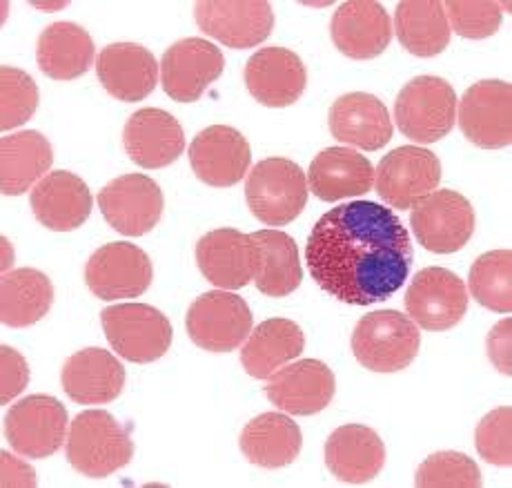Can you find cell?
Wrapping results in <instances>:
<instances>
[{
  "label": "cell",
  "instance_id": "43",
  "mask_svg": "<svg viewBox=\"0 0 512 488\" xmlns=\"http://www.w3.org/2000/svg\"><path fill=\"white\" fill-rule=\"evenodd\" d=\"M0 460H3V486H36V473L32 466H27L25 462L16 460L14 455L9 453H0Z\"/></svg>",
  "mask_w": 512,
  "mask_h": 488
},
{
  "label": "cell",
  "instance_id": "5",
  "mask_svg": "<svg viewBox=\"0 0 512 488\" xmlns=\"http://www.w3.org/2000/svg\"><path fill=\"white\" fill-rule=\"evenodd\" d=\"M457 94L439 76H417L395 101V121L410 141L430 145L452 132L457 123Z\"/></svg>",
  "mask_w": 512,
  "mask_h": 488
},
{
  "label": "cell",
  "instance_id": "27",
  "mask_svg": "<svg viewBox=\"0 0 512 488\" xmlns=\"http://www.w3.org/2000/svg\"><path fill=\"white\" fill-rule=\"evenodd\" d=\"M326 464L337 480L366 484L386 464V446L377 431L363 424H346L328 437Z\"/></svg>",
  "mask_w": 512,
  "mask_h": 488
},
{
  "label": "cell",
  "instance_id": "34",
  "mask_svg": "<svg viewBox=\"0 0 512 488\" xmlns=\"http://www.w3.org/2000/svg\"><path fill=\"white\" fill-rule=\"evenodd\" d=\"M395 27L399 43L410 54L432 58L450 43V25L446 9L439 0H406L397 5Z\"/></svg>",
  "mask_w": 512,
  "mask_h": 488
},
{
  "label": "cell",
  "instance_id": "20",
  "mask_svg": "<svg viewBox=\"0 0 512 488\" xmlns=\"http://www.w3.org/2000/svg\"><path fill=\"white\" fill-rule=\"evenodd\" d=\"M330 34L341 54L354 61H368L388 50L392 21L383 5L374 0H350L334 12Z\"/></svg>",
  "mask_w": 512,
  "mask_h": 488
},
{
  "label": "cell",
  "instance_id": "11",
  "mask_svg": "<svg viewBox=\"0 0 512 488\" xmlns=\"http://www.w3.org/2000/svg\"><path fill=\"white\" fill-rule=\"evenodd\" d=\"M410 319L430 333L455 328L468 310V288L448 268H423L406 292Z\"/></svg>",
  "mask_w": 512,
  "mask_h": 488
},
{
  "label": "cell",
  "instance_id": "3",
  "mask_svg": "<svg viewBox=\"0 0 512 488\" xmlns=\"http://www.w3.org/2000/svg\"><path fill=\"white\" fill-rule=\"evenodd\" d=\"M421 335L415 321L399 310L363 317L352 333V353L372 373H399L419 355Z\"/></svg>",
  "mask_w": 512,
  "mask_h": 488
},
{
  "label": "cell",
  "instance_id": "10",
  "mask_svg": "<svg viewBox=\"0 0 512 488\" xmlns=\"http://www.w3.org/2000/svg\"><path fill=\"white\" fill-rule=\"evenodd\" d=\"M377 194L395 210H410L441 183V161L426 148L403 145L392 150L374 172Z\"/></svg>",
  "mask_w": 512,
  "mask_h": 488
},
{
  "label": "cell",
  "instance_id": "32",
  "mask_svg": "<svg viewBox=\"0 0 512 488\" xmlns=\"http://www.w3.org/2000/svg\"><path fill=\"white\" fill-rule=\"evenodd\" d=\"M0 190L5 197L25 194L36 181L45 179L43 174L52 168V145L41 132L25 130L5 136L0 145Z\"/></svg>",
  "mask_w": 512,
  "mask_h": 488
},
{
  "label": "cell",
  "instance_id": "42",
  "mask_svg": "<svg viewBox=\"0 0 512 488\" xmlns=\"http://www.w3.org/2000/svg\"><path fill=\"white\" fill-rule=\"evenodd\" d=\"M510 328H512L510 319L499 321V324L492 328V333L488 337V355L492 359V364H495L499 373L506 377L512 375V370H510Z\"/></svg>",
  "mask_w": 512,
  "mask_h": 488
},
{
  "label": "cell",
  "instance_id": "6",
  "mask_svg": "<svg viewBox=\"0 0 512 488\" xmlns=\"http://www.w3.org/2000/svg\"><path fill=\"white\" fill-rule=\"evenodd\" d=\"M105 337L114 353L132 364H152L172 346V324L145 304H118L101 312Z\"/></svg>",
  "mask_w": 512,
  "mask_h": 488
},
{
  "label": "cell",
  "instance_id": "22",
  "mask_svg": "<svg viewBox=\"0 0 512 488\" xmlns=\"http://www.w3.org/2000/svg\"><path fill=\"white\" fill-rule=\"evenodd\" d=\"M123 145L136 165L145 170H161L183 154L185 134L172 114L147 107L127 119Z\"/></svg>",
  "mask_w": 512,
  "mask_h": 488
},
{
  "label": "cell",
  "instance_id": "39",
  "mask_svg": "<svg viewBox=\"0 0 512 488\" xmlns=\"http://www.w3.org/2000/svg\"><path fill=\"white\" fill-rule=\"evenodd\" d=\"M512 408L501 406L481 419L475 433V446L488 464H512Z\"/></svg>",
  "mask_w": 512,
  "mask_h": 488
},
{
  "label": "cell",
  "instance_id": "21",
  "mask_svg": "<svg viewBox=\"0 0 512 488\" xmlns=\"http://www.w3.org/2000/svg\"><path fill=\"white\" fill-rule=\"evenodd\" d=\"M245 85L256 103L279 110L301 99L308 85V72L292 50L265 47L250 56L245 65Z\"/></svg>",
  "mask_w": 512,
  "mask_h": 488
},
{
  "label": "cell",
  "instance_id": "13",
  "mask_svg": "<svg viewBox=\"0 0 512 488\" xmlns=\"http://www.w3.org/2000/svg\"><path fill=\"white\" fill-rule=\"evenodd\" d=\"M163 206L161 188L145 174H123L98 192V208L105 221L125 237H143L154 230Z\"/></svg>",
  "mask_w": 512,
  "mask_h": 488
},
{
  "label": "cell",
  "instance_id": "15",
  "mask_svg": "<svg viewBox=\"0 0 512 488\" xmlns=\"http://www.w3.org/2000/svg\"><path fill=\"white\" fill-rule=\"evenodd\" d=\"M225 70L221 50L203 38H183L163 54L161 83L176 103H196Z\"/></svg>",
  "mask_w": 512,
  "mask_h": 488
},
{
  "label": "cell",
  "instance_id": "19",
  "mask_svg": "<svg viewBox=\"0 0 512 488\" xmlns=\"http://www.w3.org/2000/svg\"><path fill=\"white\" fill-rule=\"evenodd\" d=\"M250 163L248 139L228 125L205 128L190 145V165L196 179L212 188H232L248 174Z\"/></svg>",
  "mask_w": 512,
  "mask_h": 488
},
{
  "label": "cell",
  "instance_id": "23",
  "mask_svg": "<svg viewBox=\"0 0 512 488\" xmlns=\"http://www.w3.org/2000/svg\"><path fill=\"white\" fill-rule=\"evenodd\" d=\"M98 81L123 103H139L154 92L159 65L150 50L136 43L107 45L96 63Z\"/></svg>",
  "mask_w": 512,
  "mask_h": 488
},
{
  "label": "cell",
  "instance_id": "31",
  "mask_svg": "<svg viewBox=\"0 0 512 488\" xmlns=\"http://www.w3.org/2000/svg\"><path fill=\"white\" fill-rule=\"evenodd\" d=\"M303 435L299 424L283 413H263L254 417L241 433V451L263 468H281L297 460Z\"/></svg>",
  "mask_w": 512,
  "mask_h": 488
},
{
  "label": "cell",
  "instance_id": "30",
  "mask_svg": "<svg viewBox=\"0 0 512 488\" xmlns=\"http://www.w3.org/2000/svg\"><path fill=\"white\" fill-rule=\"evenodd\" d=\"M36 61L54 81H74L94 65V41L81 25L54 23L38 36Z\"/></svg>",
  "mask_w": 512,
  "mask_h": 488
},
{
  "label": "cell",
  "instance_id": "33",
  "mask_svg": "<svg viewBox=\"0 0 512 488\" xmlns=\"http://www.w3.org/2000/svg\"><path fill=\"white\" fill-rule=\"evenodd\" d=\"M250 237L259 248V266L254 275L256 288L274 299L292 295L303 279L297 243L281 230H259Z\"/></svg>",
  "mask_w": 512,
  "mask_h": 488
},
{
  "label": "cell",
  "instance_id": "7",
  "mask_svg": "<svg viewBox=\"0 0 512 488\" xmlns=\"http://www.w3.org/2000/svg\"><path fill=\"white\" fill-rule=\"evenodd\" d=\"M252 310L239 295L205 292L187 310V335L208 353H232L252 333Z\"/></svg>",
  "mask_w": 512,
  "mask_h": 488
},
{
  "label": "cell",
  "instance_id": "41",
  "mask_svg": "<svg viewBox=\"0 0 512 488\" xmlns=\"http://www.w3.org/2000/svg\"><path fill=\"white\" fill-rule=\"evenodd\" d=\"M0 357H3V386H0L3 393H0V402L7 406L29 384V366L25 357L9 346L0 348Z\"/></svg>",
  "mask_w": 512,
  "mask_h": 488
},
{
  "label": "cell",
  "instance_id": "36",
  "mask_svg": "<svg viewBox=\"0 0 512 488\" xmlns=\"http://www.w3.org/2000/svg\"><path fill=\"white\" fill-rule=\"evenodd\" d=\"M512 252L492 250L481 255L470 268V295L479 306L508 315L512 310Z\"/></svg>",
  "mask_w": 512,
  "mask_h": 488
},
{
  "label": "cell",
  "instance_id": "12",
  "mask_svg": "<svg viewBox=\"0 0 512 488\" xmlns=\"http://www.w3.org/2000/svg\"><path fill=\"white\" fill-rule=\"evenodd\" d=\"M154 277L147 252L127 241L98 248L85 266V283L98 299H136Z\"/></svg>",
  "mask_w": 512,
  "mask_h": 488
},
{
  "label": "cell",
  "instance_id": "35",
  "mask_svg": "<svg viewBox=\"0 0 512 488\" xmlns=\"http://www.w3.org/2000/svg\"><path fill=\"white\" fill-rule=\"evenodd\" d=\"M0 319L9 328H27L41 321L54 301V286L34 268H18L3 277Z\"/></svg>",
  "mask_w": 512,
  "mask_h": 488
},
{
  "label": "cell",
  "instance_id": "40",
  "mask_svg": "<svg viewBox=\"0 0 512 488\" xmlns=\"http://www.w3.org/2000/svg\"><path fill=\"white\" fill-rule=\"evenodd\" d=\"M448 16V25L464 38H488L501 25V7L499 3H461V0H448L443 3Z\"/></svg>",
  "mask_w": 512,
  "mask_h": 488
},
{
  "label": "cell",
  "instance_id": "16",
  "mask_svg": "<svg viewBox=\"0 0 512 488\" xmlns=\"http://www.w3.org/2000/svg\"><path fill=\"white\" fill-rule=\"evenodd\" d=\"M194 18L203 34H208L221 45L232 47V50H250V47L261 45L274 29L272 5L265 0L196 3Z\"/></svg>",
  "mask_w": 512,
  "mask_h": 488
},
{
  "label": "cell",
  "instance_id": "37",
  "mask_svg": "<svg viewBox=\"0 0 512 488\" xmlns=\"http://www.w3.org/2000/svg\"><path fill=\"white\" fill-rule=\"evenodd\" d=\"M419 488H479L481 471L475 460L457 451H439L419 466L415 475Z\"/></svg>",
  "mask_w": 512,
  "mask_h": 488
},
{
  "label": "cell",
  "instance_id": "14",
  "mask_svg": "<svg viewBox=\"0 0 512 488\" xmlns=\"http://www.w3.org/2000/svg\"><path fill=\"white\" fill-rule=\"evenodd\" d=\"M459 128L477 148H508L512 143V85L504 81L470 85L459 103Z\"/></svg>",
  "mask_w": 512,
  "mask_h": 488
},
{
  "label": "cell",
  "instance_id": "17",
  "mask_svg": "<svg viewBox=\"0 0 512 488\" xmlns=\"http://www.w3.org/2000/svg\"><path fill=\"white\" fill-rule=\"evenodd\" d=\"M334 390L337 379L328 364L319 359H301L277 370L265 386V395L283 413L310 417L326 411Z\"/></svg>",
  "mask_w": 512,
  "mask_h": 488
},
{
  "label": "cell",
  "instance_id": "8",
  "mask_svg": "<svg viewBox=\"0 0 512 488\" xmlns=\"http://www.w3.org/2000/svg\"><path fill=\"white\" fill-rule=\"evenodd\" d=\"M410 226L417 241L435 255H452L475 232L472 203L455 190H435L412 206Z\"/></svg>",
  "mask_w": 512,
  "mask_h": 488
},
{
  "label": "cell",
  "instance_id": "25",
  "mask_svg": "<svg viewBox=\"0 0 512 488\" xmlns=\"http://www.w3.org/2000/svg\"><path fill=\"white\" fill-rule=\"evenodd\" d=\"M63 390L76 404H110L123 393L125 368L103 348L78 350L63 366Z\"/></svg>",
  "mask_w": 512,
  "mask_h": 488
},
{
  "label": "cell",
  "instance_id": "9",
  "mask_svg": "<svg viewBox=\"0 0 512 488\" xmlns=\"http://www.w3.org/2000/svg\"><path fill=\"white\" fill-rule=\"evenodd\" d=\"M67 411L52 395H29L9 408L5 435L18 455L27 460L52 457L65 442Z\"/></svg>",
  "mask_w": 512,
  "mask_h": 488
},
{
  "label": "cell",
  "instance_id": "24",
  "mask_svg": "<svg viewBox=\"0 0 512 488\" xmlns=\"http://www.w3.org/2000/svg\"><path fill=\"white\" fill-rule=\"evenodd\" d=\"M34 217L54 232H72L81 228L92 214V192L76 174L58 170L47 174L29 194Z\"/></svg>",
  "mask_w": 512,
  "mask_h": 488
},
{
  "label": "cell",
  "instance_id": "26",
  "mask_svg": "<svg viewBox=\"0 0 512 488\" xmlns=\"http://www.w3.org/2000/svg\"><path fill=\"white\" fill-rule=\"evenodd\" d=\"M330 132L339 143L377 152L392 139V121L377 96L350 92L332 103Z\"/></svg>",
  "mask_w": 512,
  "mask_h": 488
},
{
  "label": "cell",
  "instance_id": "4",
  "mask_svg": "<svg viewBox=\"0 0 512 488\" xmlns=\"http://www.w3.org/2000/svg\"><path fill=\"white\" fill-rule=\"evenodd\" d=\"M308 177L297 163L272 156L256 163L245 181V199L265 226H288L308 203Z\"/></svg>",
  "mask_w": 512,
  "mask_h": 488
},
{
  "label": "cell",
  "instance_id": "29",
  "mask_svg": "<svg viewBox=\"0 0 512 488\" xmlns=\"http://www.w3.org/2000/svg\"><path fill=\"white\" fill-rule=\"evenodd\" d=\"M305 350L303 330L290 319H268L256 326L241 350L245 373L254 379H270Z\"/></svg>",
  "mask_w": 512,
  "mask_h": 488
},
{
  "label": "cell",
  "instance_id": "2",
  "mask_svg": "<svg viewBox=\"0 0 512 488\" xmlns=\"http://www.w3.org/2000/svg\"><path fill=\"white\" fill-rule=\"evenodd\" d=\"M65 451L74 471L103 480L132 462L134 442L112 413L85 411L70 424Z\"/></svg>",
  "mask_w": 512,
  "mask_h": 488
},
{
  "label": "cell",
  "instance_id": "28",
  "mask_svg": "<svg viewBox=\"0 0 512 488\" xmlns=\"http://www.w3.org/2000/svg\"><path fill=\"white\" fill-rule=\"evenodd\" d=\"M374 185L372 163L350 148H328L314 156L308 188L321 201H341L368 194Z\"/></svg>",
  "mask_w": 512,
  "mask_h": 488
},
{
  "label": "cell",
  "instance_id": "18",
  "mask_svg": "<svg viewBox=\"0 0 512 488\" xmlns=\"http://www.w3.org/2000/svg\"><path fill=\"white\" fill-rule=\"evenodd\" d=\"M196 263L212 286L219 290H241L254 281L259 248L250 234L234 228L212 230L196 243Z\"/></svg>",
  "mask_w": 512,
  "mask_h": 488
},
{
  "label": "cell",
  "instance_id": "38",
  "mask_svg": "<svg viewBox=\"0 0 512 488\" xmlns=\"http://www.w3.org/2000/svg\"><path fill=\"white\" fill-rule=\"evenodd\" d=\"M0 87H3V114L0 128L14 130L32 119L38 107V87L34 78L16 67H0Z\"/></svg>",
  "mask_w": 512,
  "mask_h": 488
},
{
  "label": "cell",
  "instance_id": "1",
  "mask_svg": "<svg viewBox=\"0 0 512 488\" xmlns=\"http://www.w3.org/2000/svg\"><path fill=\"white\" fill-rule=\"evenodd\" d=\"M305 257L319 288L350 306L390 299L415 259L399 214L374 201H350L323 214Z\"/></svg>",
  "mask_w": 512,
  "mask_h": 488
}]
</instances>
